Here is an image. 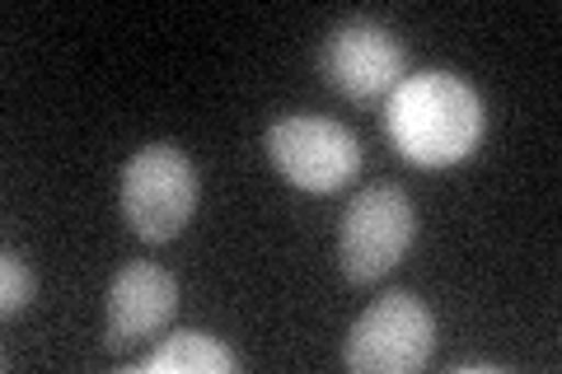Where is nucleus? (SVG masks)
<instances>
[{
	"label": "nucleus",
	"instance_id": "obj_3",
	"mask_svg": "<svg viewBox=\"0 0 562 374\" xmlns=\"http://www.w3.org/2000/svg\"><path fill=\"white\" fill-rule=\"evenodd\" d=\"M417 235V211L398 183H371L342 211L338 258L351 286H375L394 272Z\"/></svg>",
	"mask_w": 562,
	"mask_h": 374
},
{
	"label": "nucleus",
	"instance_id": "obj_1",
	"mask_svg": "<svg viewBox=\"0 0 562 374\" xmlns=\"http://www.w3.org/2000/svg\"><path fill=\"white\" fill-rule=\"evenodd\" d=\"M390 136L422 169H450L469 159L483 140V99L450 70L403 76L390 94Z\"/></svg>",
	"mask_w": 562,
	"mask_h": 374
},
{
	"label": "nucleus",
	"instance_id": "obj_2",
	"mask_svg": "<svg viewBox=\"0 0 562 374\" xmlns=\"http://www.w3.org/2000/svg\"><path fill=\"white\" fill-rule=\"evenodd\" d=\"M198 169L173 140L140 146L122 165V216L146 243H169L198 211Z\"/></svg>",
	"mask_w": 562,
	"mask_h": 374
},
{
	"label": "nucleus",
	"instance_id": "obj_7",
	"mask_svg": "<svg viewBox=\"0 0 562 374\" xmlns=\"http://www.w3.org/2000/svg\"><path fill=\"white\" fill-rule=\"evenodd\" d=\"M179 314V281L160 262H127L109 281V309H103V347L127 351L136 342L160 337Z\"/></svg>",
	"mask_w": 562,
	"mask_h": 374
},
{
	"label": "nucleus",
	"instance_id": "obj_9",
	"mask_svg": "<svg viewBox=\"0 0 562 374\" xmlns=\"http://www.w3.org/2000/svg\"><path fill=\"white\" fill-rule=\"evenodd\" d=\"M29 299H33V272H29V262L20 248H5L0 253V318H20L29 309Z\"/></svg>",
	"mask_w": 562,
	"mask_h": 374
},
{
	"label": "nucleus",
	"instance_id": "obj_6",
	"mask_svg": "<svg viewBox=\"0 0 562 374\" xmlns=\"http://www.w3.org/2000/svg\"><path fill=\"white\" fill-rule=\"evenodd\" d=\"M319 70L324 80L338 89L342 99H380L394 94L408 70V52H403L398 33L380 20H342L328 29V38L319 47Z\"/></svg>",
	"mask_w": 562,
	"mask_h": 374
},
{
	"label": "nucleus",
	"instance_id": "obj_8",
	"mask_svg": "<svg viewBox=\"0 0 562 374\" xmlns=\"http://www.w3.org/2000/svg\"><path fill=\"white\" fill-rule=\"evenodd\" d=\"M136 370L140 374H231L235 370V355L225 351L211 332L179 328V332H169L165 342L155 347Z\"/></svg>",
	"mask_w": 562,
	"mask_h": 374
},
{
	"label": "nucleus",
	"instance_id": "obj_4",
	"mask_svg": "<svg viewBox=\"0 0 562 374\" xmlns=\"http://www.w3.org/2000/svg\"><path fill=\"white\" fill-rule=\"evenodd\" d=\"M436 351V318L413 291L380 295L347 332L342 361L357 374H417Z\"/></svg>",
	"mask_w": 562,
	"mask_h": 374
},
{
	"label": "nucleus",
	"instance_id": "obj_5",
	"mask_svg": "<svg viewBox=\"0 0 562 374\" xmlns=\"http://www.w3.org/2000/svg\"><path fill=\"white\" fill-rule=\"evenodd\" d=\"M268 159L272 169L301 192H342L361 169V140L342 122L291 113L268 127Z\"/></svg>",
	"mask_w": 562,
	"mask_h": 374
}]
</instances>
